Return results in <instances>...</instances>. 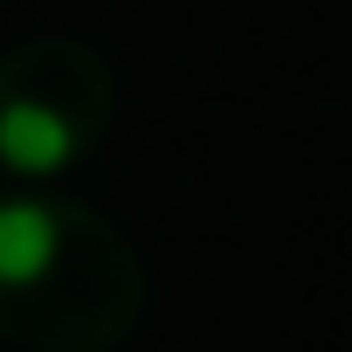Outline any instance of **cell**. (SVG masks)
I'll list each match as a JSON object with an SVG mask.
<instances>
[{
  "mask_svg": "<svg viewBox=\"0 0 352 352\" xmlns=\"http://www.w3.org/2000/svg\"><path fill=\"white\" fill-rule=\"evenodd\" d=\"M118 83L83 35H28L0 56V173L56 180L111 131Z\"/></svg>",
  "mask_w": 352,
  "mask_h": 352,
  "instance_id": "2",
  "label": "cell"
},
{
  "mask_svg": "<svg viewBox=\"0 0 352 352\" xmlns=\"http://www.w3.org/2000/svg\"><path fill=\"white\" fill-rule=\"evenodd\" d=\"M145 318V263L118 221L56 194L0 201V338L14 352H118Z\"/></svg>",
  "mask_w": 352,
  "mask_h": 352,
  "instance_id": "1",
  "label": "cell"
}]
</instances>
